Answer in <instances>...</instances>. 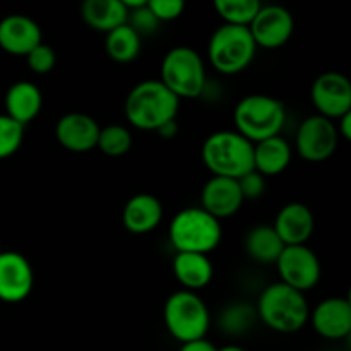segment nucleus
I'll return each mask as SVG.
<instances>
[{
	"mask_svg": "<svg viewBox=\"0 0 351 351\" xmlns=\"http://www.w3.org/2000/svg\"><path fill=\"white\" fill-rule=\"evenodd\" d=\"M178 106L180 99L160 79H146L130 89L123 110L132 127L158 132L165 123L177 120Z\"/></svg>",
	"mask_w": 351,
	"mask_h": 351,
	"instance_id": "1",
	"label": "nucleus"
},
{
	"mask_svg": "<svg viewBox=\"0 0 351 351\" xmlns=\"http://www.w3.org/2000/svg\"><path fill=\"white\" fill-rule=\"evenodd\" d=\"M256 312L267 328L283 335L300 331L311 317V307L305 293L287 287L281 281L264 288L257 300Z\"/></svg>",
	"mask_w": 351,
	"mask_h": 351,
	"instance_id": "2",
	"label": "nucleus"
},
{
	"mask_svg": "<svg viewBox=\"0 0 351 351\" xmlns=\"http://www.w3.org/2000/svg\"><path fill=\"white\" fill-rule=\"evenodd\" d=\"M201 156L213 177L239 180L254 170V144L237 130H218L206 137Z\"/></svg>",
	"mask_w": 351,
	"mask_h": 351,
	"instance_id": "3",
	"label": "nucleus"
},
{
	"mask_svg": "<svg viewBox=\"0 0 351 351\" xmlns=\"http://www.w3.org/2000/svg\"><path fill=\"white\" fill-rule=\"evenodd\" d=\"M233 122L240 136L256 144L280 136L287 122V108L274 96L249 95L237 103Z\"/></svg>",
	"mask_w": 351,
	"mask_h": 351,
	"instance_id": "4",
	"label": "nucleus"
},
{
	"mask_svg": "<svg viewBox=\"0 0 351 351\" xmlns=\"http://www.w3.org/2000/svg\"><path fill=\"white\" fill-rule=\"evenodd\" d=\"M168 235L177 252L208 256L221 242L223 230L219 219L199 206V208H185L178 211L171 219Z\"/></svg>",
	"mask_w": 351,
	"mask_h": 351,
	"instance_id": "5",
	"label": "nucleus"
},
{
	"mask_svg": "<svg viewBox=\"0 0 351 351\" xmlns=\"http://www.w3.org/2000/svg\"><path fill=\"white\" fill-rule=\"evenodd\" d=\"M163 319L168 332L182 345L204 339L211 326L208 305L197 293L187 290H178L168 297Z\"/></svg>",
	"mask_w": 351,
	"mask_h": 351,
	"instance_id": "6",
	"label": "nucleus"
},
{
	"mask_svg": "<svg viewBox=\"0 0 351 351\" xmlns=\"http://www.w3.org/2000/svg\"><path fill=\"white\" fill-rule=\"evenodd\" d=\"M256 51L257 45L249 27L223 24L209 38V62L225 75H235L245 71L256 58Z\"/></svg>",
	"mask_w": 351,
	"mask_h": 351,
	"instance_id": "7",
	"label": "nucleus"
},
{
	"mask_svg": "<svg viewBox=\"0 0 351 351\" xmlns=\"http://www.w3.org/2000/svg\"><path fill=\"white\" fill-rule=\"evenodd\" d=\"M161 82L177 96L197 98L206 88V67L201 55L191 47H175L161 62Z\"/></svg>",
	"mask_w": 351,
	"mask_h": 351,
	"instance_id": "8",
	"label": "nucleus"
},
{
	"mask_svg": "<svg viewBox=\"0 0 351 351\" xmlns=\"http://www.w3.org/2000/svg\"><path fill=\"white\" fill-rule=\"evenodd\" d=\"M280 281L293 290L305 293L315 288L321 280V263L314 250L307 245L285 247L276 261Z\"/></svg>",
	"mask_w": 351,
	"mask_h": 351,
	"instance_id": "9",
	"label": "nucleus"
},
{
	"mask_svg": "<svg viewBox=\"0 0 351 351\" xmlns=\"http://www.w3.org/2000/svg\"><path fill=\"white\" fill-rule=\"evenodd\" d=\"M339 136L336 123L321 115L307 117L297 130V151L304 160L321 163L338 149Z\"/></svg>",
	"mask_w": 351,
	"mask_h": 351,
	"instance_id": "10",
	"label": "nucleus"
},
{
	"mask_svg": "<svg viewBox=\"0 0 351 351\" xmlns=\"http://www.w3.org/2000/svg\"><path fill=\"white\" fill-rule=\"evenodd\" d=\"M311 98L317 115L338 120L351 112V82L339 72H324L312 84Z\"/></svg>",
	"mask_w": 351,
	"mask_h": 351,
	"instance_id": "11",
	"label": "nucleus"
},
{
	"mask_svg": "<svg viewBox=\"0 0 351 351\" xmlns=\"http://www.w3.org/2000/svg\"><path fill=\"white\" fill-rule=\"evenodd\" d=\"M295 21L290 10L281 5H261L259 12L250 23L249 31L257 47L274 50L290 41Z\"/></svg>",
	"mask_w": 351,
	"mask_h": 351,
	"instance_id": "12",
	"label": "nucleus"
},
{
	"mask_svg": "<svg viewBox=\"0 0 351 351\" xmlns=\"http://www.w3.org/2000/svg\"><path fill=\"white\" fill-rule=\"evenodd\" d=\"M33 285V267L23 254H0V300L19 304L29 297Z\"/></svg>",
	"mask_w": 351,
	"mask_h": 351,
	"instance_id": "13",
	"label": "nucleus"
},
{
	"mask_svg": "<svg viewBox=\"0 0 351 351\" xmlns=\"http://www.w3.org/2000/svg\"><path fill=\"white\" fill-rule=\"evenodd\" d=\"M308 321L319 336L326 339H345L351 332V302L348 297H329L319 302Z\"/></svg>",
	"mask_w": 351,
	"mask_h": 351,
	"instance_id": "14",
	"label": "nucleus"
},
{
	"mask_svg": "<svg viewBox=\"0 0 351 351\" xmlns=\"http://www.w3.org/2000/svg\"><path fill=\"white\" fill-rule=\"evenodd\" d=\"M99 129L101 127L91 115L71 112L58 119L55 125V137L58 144L71 153H88L96 147Z\"/></svg>",
	"mask_w": 351,
	"mask_h": 351,
	"instance_id": "15",
	"label": "nucleus"
},
{
	"mask_svg": "<svg viewBox=\"0 0 351 351\" xmlns=\"http://www.w3.org/2000/svg\"><path fill=\"white\" fill-rule=\"evenodd\" d=\"M40 43H43L41 27L31 17L10 14L0 21V48L7 53L26 57Z\"/></svg>",
	"mask_w": 351,
	"mask_h": 351,
	"instance_id": "16",
	"label": "nucleus"
},
{
	"mask_svg": "<svg viewBox=\"0 0 351 351\" xmlns=\"http://www.w3.org/2000/svg\"><path fill=\"white\" fill-rule=\"evenodd\" d=\"M314 213L304 202H290L278 211L274 219V232L278 233L285 247L307 245V240L314 233Z\"/></svg>",
	"mask_w": 351,
	"mask_h": 351,
	"instance_id": "17",
	"label": "nucleus"
},
{
	"mask_svg": "<svg viewBox=\"0 0 351 351\" xmlns=\"http://www.w3.org/2000/svg\"><path fill=\"white\" fill-rule=\"evenodd\" d=\"M242 204L243 195L233 178L213 177L202 187L201 208L216 219L230 218L240 211Z\"/></svg>",
	"mask_w": 351,
	"mask_h": 351,
	"instance_id": "18",
	"label": "nucleus"
},
{
	"mask_svg": "<svg viewBox=\"0 0 351 351\" xmlns=\"http://www.w3.org/2000/svg\"><path fill=\"white\" fill-rule=\"evenodd\" d=\"M163 219V204L153 194H136L125 202L122 211V223L125 230L134 235H146Z\"/></svg>",
	"mask_w": 351,
	"mask_h": 351,
	"instance_id": "19",
	"label": "nucleus"
},
{
	"mask_svg": "<svg viewBox=\"0 0 351 351\" xmlns=\"http://www.w3.org/2000/svg\"><path fill=\"white\" fill-rule=\"evenodd\" d=\"M3 105H5V115L24 127L40 115L43 96L40 88L33 82L17 81L7 89Z\"/></svg>",
	"mask_w": 351,
	"mask_h": 351,
	"instance_id": "20",
	"label": "nucleus"
},
{
	"mask_svg": "<svg viewBox=\"0 0 351 351\" xmlns=\"http://www.w3.org/2000/svg\"><path fill=\"white\" fill-rule=\"evenodd\" d=\"M173 274L187 291H197L208 287L213 280V264L204 254L177 252L173 259Z\"/></svg>",
	"mask_w": 351,
	"mask_h": 351,
	"instance_id": "21",
	"label": "nucleus"
},
{
	"mask_svg": "<svg viewBox=\"0 0 351 351\" xmlns=\"http://www.w3.org/2000/svg\"><path fill=\"white\" fill-rule=\"evenodd\" d=\"M291 163V147L281 136L254 144V170L266 177L283 173Z\"/></svg>",
	"mask_w": 351,
	"mask_h": 351,
	"instance_id": "22",
	"label": "nucleus"
},
{
	"mask_svg": "<svg viewBox=\"0 0 351 351\" xmlns=\"http://www.w3.org/2000/svg\"><path fill=\"white\" fill-rule=\"evenodd\" d=\"M81 16L91 29L106 34L127 23L129 10L122 0H86L81 7Z\"/></svg>",
	"mask_w": 351,
	"mask_h": 351,
	"instance_id": "23",
	"label": "nucleus"
},
{
	"mask_svg": "<svg viewBox=\"0 0 351 351\" xmlns=\"http://www.w3.org/2000/svg\"><path fill=\"white\" fill-rule=\"evenodd\" d=\"M283 249L285 243L269 225L254 226L245 237V252L259 264H276Z\"/></svg>",
	"mask_w": 351,
	"mask_h": 351,
	"instance_id": "24",
	"label": "nucleus"
},
{
	"mask_svg": "<svg viewBox=\"0 0 351 351\" xmlns=\"http://www.w3.org/2000/svg\"><path fill=\"white\" fill-rule=\"evenodd\" d=\"M105 50L112 60L119 62V64H129L139 57L141 36L125 23L117 29L106 33Z\"/></svg>",
	"mask_w": 351,
	"mask_h": 351,
	"instance_id": "25",
	"label": "nucleus"
},
{
	"mask_svg": "<svg viewBox=\"0 0 351 351\" xmlns=\"http://www.w3.org/2000/svg\"><path fill=\"white\" fill-rule=\"evenodd\" d=\"M257 319L256 307L245 302H233V304L226 305L221 312H219V328L225 335L230 336H240L250 331L252 324Z\"/></svg>",
	"mask_w": 351,
	"mask_h": 351,
	"instance_id": "26",
	"label": "nucleus"
},
{
	"mask_svg": "<svg viewBox=\"0 0 351 351\" xmlns=\"http://www.w3.org/2000/svg\"><path fill=\"white\" fill-rule=\"evenodd\" d=\"M263 3L259 0H216L218 16L230 26L249 27Z\"/></svg>",
	"mask_w": 351,
	"mask_h": 351,
	"instance_id": "27",
	"label": "nucleus"
},
{
	"mask_svg": "<svg viewBox=\"0 0 351 351\" xmlns=\"http://www.w3.org/2000/svg\"><path fill=\"white\" fill-rule=\"evenodd\" d=\"M96 147H98L103 154H106V156H123V154L129 153L130 147H132V134L129 132L127 127L119 125V123L101 127V129H99Z\"/></svg>",
	"mask_w": 351,
	"mask_h": 351,
	"instance_id": "28",
	"label": "nucleus"
},
{
	"mask_svg": "<svg viewBox=\"0 0 351 351\" xmlns=\"http://www.w3.org/2000/svg\"><path fill=\"white\" fill-rule=\"evenodd\" d=\"M24 139V127L14 122L5 113L0 115V160L12 156L19 151Z\"/></svg>",
	"mask_w": 351,
	"mask_h": 351,
	"instance_id": "29",
	"label": "nucleus"
},
{
	"mask_svg": "<svg viewBox=\"0 0 351 351\" xmlns=\"http://www.w3.org/2000/svg\"><path fill=\"white\" fill-rule=\"evenodd\" d=\"M26 60L31 72L43 75L53 71L55 64H57V55H55V50L50 45L40 43L26 55Z\"/></svg>",
	"mask_w": 351,
	"mask_h": 351,
	"instance_id": "30",
	"label": "nucleus"
},
{
	"mask_svg": "<svg viewBox=\"0 0 351 351\" xmlns=\"http://www.w3.org/2000/svg\"><path fill=\"white\" fill-rule=\"evenodd\" d=\"M127 24L136 31L139 36H144V34H153L154 31L160 27V23H158L156 17L153 16L149 9H147V2L144 5L137 7V9L129 10V16H127Z\"/></svg>",
	"mask_w": 351,
	"mask_h": 351,
	"instance_id": "31",
	"label": "nucleus"
},
{
	"mask_svg": "<svg viewBox=\"0 0 351 351\" xmlns=\"http://www.w3.org/2000/svg\"><path fill=\"white\" fill-rule=\"evenodd\" d=\"M147 9L161 24L178 19L184 14L185 2L182 0H147Z\"/></svg>",
	"mask_w": 351,
	"mask_h": 351,
	"instance_id": "32",
	"label": "nucleus"
},
{
	"mask_svg": "<svg viewBox=\"0 0 351 351\" xmlns=\"http://www.w3.org/2000/svg\"><path fill=\"white\" fill-rule=\"evenodd\" d=\"M237 182H239V187L243 195V201H245V199H259L261 195L266 192V178H264L261 173H257L256 170L245 173Z\"/></svg>",
	"mask_w": 351,
	"mask_h": 351,
	"instance_id": "33",
	"label": "nucleus"
},
{
	"mask_svg": "<svg viewBox=\"0 0 351 351\" xmlns=\"http://www.w3.org/2000/svg\"><path fill=\"white\" fill-rule=\"evenodd\" d=\"M215 345H213L211 341H208V339H197V341H191V343H184L182 345V348L178 351H216Z\"/></svg>",
	"mask_w": 351,
	"mask_h": 351,
	"instance_id": "34",
	"label": "nucleus"
},
{
	"mask_svg": "<svg viewBox=\"0 0 351 351\" xmlns=\"http://www.w3.org/2000/svg\"><path fill=\"white\" fill-rule=\"evenodd\" d=\"M336 130H338V136L343 137L345 141L351 139V112L345 113L343 117H339Z\"/></svg>",
	"mask_w": 351,
	"mask_h": 351,
	"instance_id": "35",
	"label": "nucleus"
},
{
	"mask_svg": "<svg viewBox=\"0 0 351 351\" xmlns=\"http://www.w3.org/2000/svg\"><path fill=\"white\" fill-rule=\"evenodd\" d=\"M158 134H160V136L163 137V139H173V137L178 134L177 120H171V122L165 123V125L161 127L160 130H158Z\"/></svg>",
	"mask_w": 351,
	"mask_h": 351,
	"instance_id": "36",
	"label": "nucleus"
},
{
	"mask_svg": "<svg viewBox=\"0 0 351 351\" xmlns=\"http://www.w3.org/2000/svg\"><path fill=\"white\" fill-rule=\"evenodd\" d=\"M216 351H245V350L239 345H226V346H223V348H218Z\"/></svg>",
	"mask_w": 351,
	"mask_h": 351,
	"instance_id": "37",
	"label": "nucleus"
},
{
	"mask_svg": "<svg viewBox=\"0 0 351 351\" xmlns=\"http://www.w3.org/2000/svg\"><path fill=\"white\" fill-rule=\"evenodd\" d=\"M0 254H2V249H0Z\"/></svg>",
	"mask_w": 351,
	"mask_h": 351,
	"instance_id": "38",
	"label": "nucleus"
}]
</instances>
